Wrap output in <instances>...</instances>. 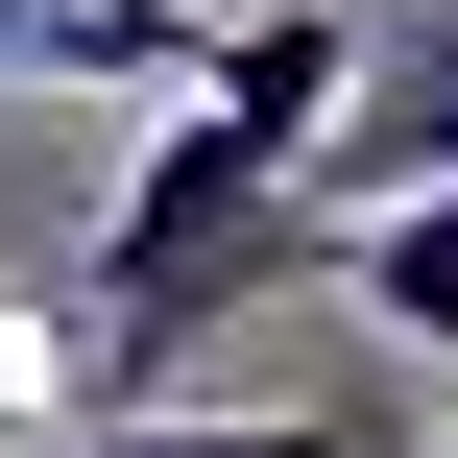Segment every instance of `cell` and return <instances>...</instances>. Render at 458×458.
Wrapping results in <instances>:
<instances>
[{
    "label": "cell",
    "mask_w": 458,
    "mask_h": 458,
    "mask_svg": "<svg viewBox=\"0 0 458 458\" xmlns=\"http://www.w3.org/2000/svg\"><path fill=\"white\" fill-rule=\"evenodd\" d=\"M338 72H362V24H338V0L193 24L169 145L97 193V266H72V314H48V411H145V386H169L266 266H314V121H338Z\"/></svg>",
    "instance_id": "6da1fadb"
},
{
    "label": "cell",
    "mask_w": 458,
    "mask_h": 458,
    "mask_svg": "<svg viewBox=\"0 0 458 458\" xmlns=\"http://www.w3.org/2000/svg\"><path fill=\"white\" fill-rule=\"evenodd\" d=\"M411 169H458V0L411 24V48H362L338 121H314V193H411Z\"/></svg>",
    "instance_id": "7a4b0ae2"
},
{
    "label": "cell",
    "mask_w": 458,
    "mask_h": 458,
    "mask_svg": "<svg viewBox=\"0 0 458 458\" xmlns=\"http://www.w3.org/2000/svg\"><path fill=\"white\" fill-rule=\"evenodd\" d=\"M314 290H362L386 338H458V169H411V193H338V217H314Z\"/></svg>",
    "instance_id": "3957f363"
},
{
    "label": "cell",
    "mask_w": 458,
    "mask_h": 458,
    "mask_svg": "<svg viewBox=\"0 0 458 458\" xmlns=\"http://www.w3.org/2000/svg\"><path fill=\"white\" fill-rule=\"evenodd\" d=\"M0 458H362V435L338 411H169L145 386V411H48V435H0Z\"/></svg>",
    "instance_id": "277c9868"
},
{
    "label": "cell",
    "mask_w": 458,
    "mask_h": 458,
    "mask_svg": "<svg viewBox=\"0 0 458 458\" xmlns=\"http://www.w3.org/2000/svg\"><path fill=\"white\" fill-rule=\"evenodd\" d=\"M435 458H458V435H435Z\"/></svg>",
    "instance_id": "5b68a950"
}]
</instances>
